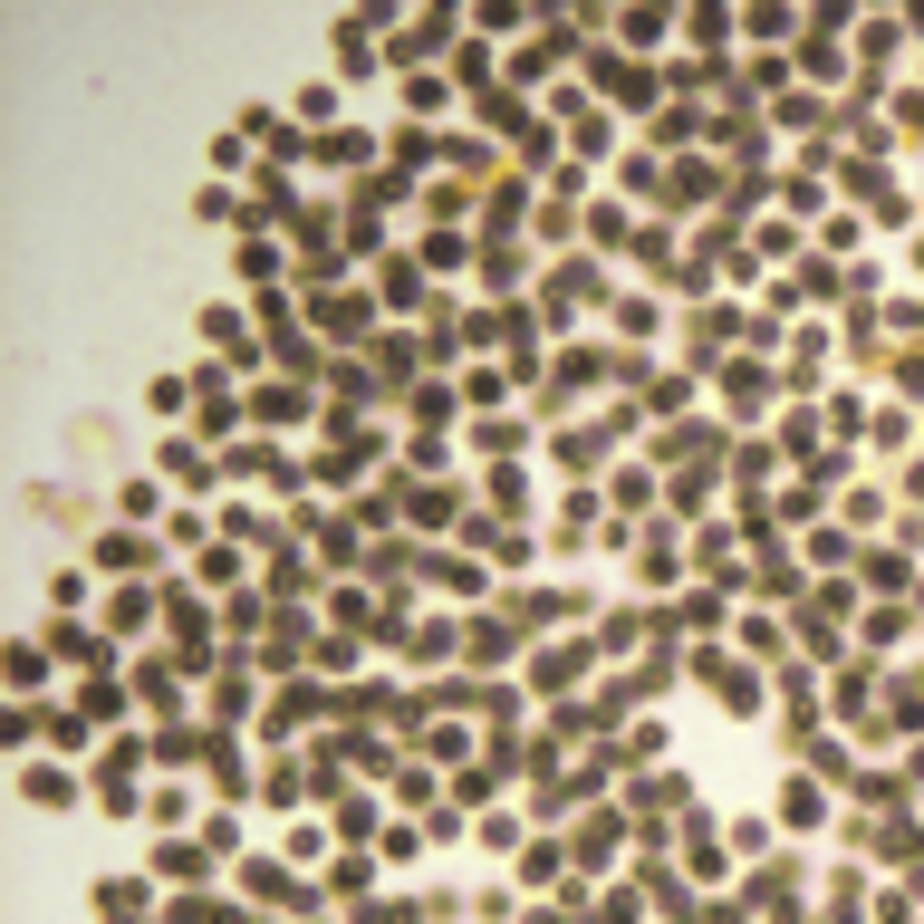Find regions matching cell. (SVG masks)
<instances>
[{"instance_id":"6da1fadb","label":"cell","mask_w":924,"mask_h":924,"mask_svg":"<svg viewBox=\"0 0 924 924\" xmlns=\"http://www.w3.org/2000/svg\"><path fill=\"white\" fill-rule=\"evenodd\" d=\"M30 799H39V809H58V799H68V771H49V761H39V771H30Z\"/></svg>"}]
</instances>
